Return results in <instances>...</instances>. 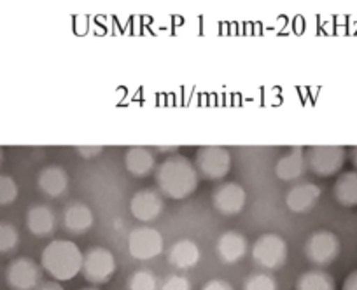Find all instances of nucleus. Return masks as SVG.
<instances>
[{
  "mask_svg": "<svg viewBox=\"0 0 357 290\" xmlns=\"http://www.w3.org/2000/svg\"><path fill=\"white\" fill-rule=\"evenodd\" d=\"M195 168L202 179L222 180L231 170V154L222 145H204L195 156Z\"/></svg>",
  "mask_w": 357,
  "mask_h": 290,
  "instance_id": "20e7f679",
  "label": "nucleus"
},
{
  "mask_svg": "<svg viewBox=\"0 0 357 290\" xmlns=\"http://www.w3.org/2000/svg\"><path fill=\"white\" fill-rule=\"evenodd\" d=\"M342 290H357V269L349 273V276H347L345 282H343Z\"/></svg>",
  "mask_w": 357,
  "mask_h": 290,
  "instance_id": "c85d7f7f",
  "label": "nucleus"
},
{
  "mask_svg": "<svg viewBox=\"0 0 357 290\" xmlns=\"http://www.w3.org/2000/svg\"><path fill=\"white\" fill-rule=\"evenodd\" d=\"M161 290H191V283L190 280L184 278V276L174 275L163 283Z\"/></svg>",
  "mask_w": 357,
  "mask_h": 290,
  "instance_id": "a878e982",
  "label": "nucleus"
},
{
  "mask_svg": "<svg viewBox=\"0 0 357 290\" xmlns=\"http://www.w3.org/2000/svg\"><path fill=\"white\" fill-rule=\"evenodd\" d=\"M319 198H321V187L319 186L312 182L296 184L287 191L286 204L294 214H307L317 204Z\"/></svg>",
  "mask_w": 357,
  "mask_h": 290,
  "instance_id": "ddd939ff",
  "label": "nucleus"
},
{
  "mask_svg": "<svg viewBox=\"0 0 357 290\" xmlns=\"http://www.w3.org/2000/svg\"><path fill=\"white\" fill-rule=\"evenodd\" d=\"M178 145H154V151L161 152V154H174L175 151H178Z\"/></svg>",
  "mask_w": 357,
  "mask_h": 290,
  "instance_id": "7c9ffc66",
  "label": "nucleus"
},
{
  "mask_svg": "<svg viewBox=\"0 0 357 290\" xmlns=\"http://www.w3.org/2000/svg\"><path fill=\"white\" fill-rule=\"evenodd\" d=\"M202 290H233V287L225 280H211V282L205 283Z\"/></svg>",
  "mask_w": 357,
  "mask_h": 290,
  "instance_id": "cd10ccee",
  "label": "nucleus"
},
{
  "mask_svg": "<svg viewBox=\"0 0 357 290\" xmlns=\"http://www.w3.org/2000/svg\"><path fill=\"white\" fill-rule=\"evenodd\" d=\"M43 266L30 257H16L6 269V282L11 290H36L43 283Z\"/></svg>",
  "mask_w": 357,
  "mask_h": 290,
  "instance_id": "6e6552de",
  "label": "nucleus"
},
{
  "mask_svg": "<svg viewBox=\"0 0 357 290\" xmlns=\"http://www.w3.org/2000/svg\"><path fill=\"white\" fill-rule=\"evenodd\" d=\"M156 186L170 200H186L197 191L198 175L193 163L183 154H172L156 168Z\"/></svg>",
  "mask_w": 357,
  "mask_h": 290,
  "instance_id": "f257e3e1",
  "label": "nucleus"
},
{
  "mask_svg": "<svg viewBox=\"0 0 357 290\" xmlns=\"http://www.w3.org/2000/svg\"><path fill=\"white\" fill-rule=\"evenodd\" d=\"M128 250L139 261H151L163 252V236L154 227H137L128 236Z\"/></svg>",
  "mask_w": 357,
  "mask_h": 290,
  "instance_id": "1a4fd4ad",
  "label": "nucleus"
},
{
  "mask_svg": "<svg viewBox=\"0 0 357 290\" xmlns=\"http://www.w3.org/2000/svg\"><path fill=\"white\" fill-rule=\"evenodd\" d=\"M2 161H4V151L0 147V165H2Z\"/></svg>",
  "mask_w": 357,
  "mask_h": 290,
  "instance_id": "473e14b6",
  "label": "nucleus"
},
{
  "mask_svg": "<svg viewBox=\"0 0 357 290\" xmlns=\"http://www.w3.org/2000/svg\"><path fill=\"white\" fill-rule=\"evenodd\" d=\"M200 261V248L193 240H181L172 245L168 262L177 269H191Z\"/></svg>",
  "mask_w": 357,
  "mask_h": 290,
  "instance_id": "6ab92c4d",
  "label": "nucleus"
},
{
  "mask_svg": "<svg viewBox=\"0 0 357 290\" xmlns=\"http://www.w3.org/2000/svg\"><path fill=\"white\" fill-rule=\"evenodd\" d=\"M303 250L305 257L312 264L324 268V266L333 264L338 259L340 252H342V243H340V238L333 231L319 229L308 236V240L305 241Z\"/></svg>",
  "mask_w": 357,
  "mask_h": 290,
  "instance_id": "423d86ee",
  "label": "nucleus"
},
{
  "mask_svg": "<svg viewBox=\"0 0 357 290\" xmlns=\"http://www.w3.org/2000/svg\"><path fill=\"white\" fill-rule=\"evenodd\" d=\"M130 290H156V276L149 269H139L130 276Z\"/></svg>",
  "mask_w": 357,
  "mask_h": 290,
  "instance_id": "4be33fe9",
  "label": "nucleus"
},
{
  "mask_svg": "<svg viewBox=\"0 0 357 290\" xmlns=\"http://www.w3.org/2000/svg\"><path fill=\"white\" fill-rule=\"evenodd\" d=\"M40 266L56 282H68L81 273L82 252L74 241L53 240L43 250Z\"/></svg>",
  "mask_w": 357,
  "mask_h": 290,
  "instance_id": "f03ea898",
  "label": "nucleus"
},
{
  "mask_svg": "<svg viewBox=\"0 0 357 290\" xmlns=\"http://www.w3.org/2000/svg\"><path fill=\"white\" fill-rule=\"evenodd\" d=\"M165 208L163 194L158 189H140L139 193L133 194L130 201V211L140 223H153L161 215Z\"/></svg>",
  "mask_w": 357,
  "mask_h": 290,
  "instance_id": "9d476101",
  "label": "nucleus"
},
{
  "mask_svg": "<svg viewBox=\"0 0 357 290\" xmlns=\"http://www.w3.org/2000/svg\"><path fill=\"white\" fill-rule=\"evenodd\" d=\"M95 224L91 208L84 203H70L63 211V226L72 234H84Z\"/></svg>",
  "mask_w": 357,
  "mask_h": 290,
  "instance_id": "dca6fc26",
  "label": "nucleus"
},
{
  "mask_svg": "<svg viewBox=\"0 0 357 290\" xmlns=\"http://www.w3.org/2000/svg\"><path fill=\"white\" fill-rule=\"evenodd\" d=\"M125 166L133 177H147L156 166V159L147 147L132 145L125 152Z\"/></svg>",
  "mask_w": 357,
  "mask_h": 290,
  "instance_id": "a211bd4d",
  "label": "nucleus"
},
{
  "mask_svg": "<svg viewBox=\"0 0 357 290\" xmlns=\"http://www.w3.org/2000/svg\"><path fill=\"white\" fill-rule=\"evenodd\" d=\"M102 151H104V145H75V152L84 159L97 158L98 154H102Z\"/></svg>",
  "mask_w": 357,
  "mask_h": 290,
  "instance_id": "bb28decb",
  "label": "nucleus"
},
{
  "mask_svg": "<svg viewBox=\"0 0 357 290\" xmlns=\"http://www.w3.org/2000/svg\"><path fill=\"white\" fill-rule=\"evenodd\" d=\"M82 276L93 285H104L112 280L116 273V259L111 250L104 247H91L82 254Z\"/></svg>",
  "mask_w": 357,
  "mask_h": 290,
  "instance_id": "39448f33",
  "label": "nucleus"
},
{
  "mask_svg": "<svg viewBox=\"0 0 357 290\" xmlns=\"http://www.w3.org/2000/svg\"><path fill=\"white\" fill-rule=\"evenodd\" d=\"M20 241V233L13 224L0 223V254L15 250Z\"/></svg>",
  "mask_w": 357,
  "mask_h": 290,
  "instance_id": "5701e85b",
  "label": "nucleus"
},
{
  "mask_svg": "<svg viewBox=\"0 0 357 290\" xmlns=\"http://www.w3.org/2000/svg\"><path fill=\"white\" fill-rule=\"evenodd\" d=\"M37 187L51 198H58L68 189V173L60 165H47L37 175Z\"/></svg>",
  "mask_w": 357,
  "mask_h": 290,
  "instance_id": "2eb2a0df",
  "label": "nucleus"
},
{
  "mask_svg": "<svg viewBox=\"0 0 357 290\" xmlns=\"http://www.w3.org/2000/svg\"><path fill=\"white\" fill-rule=\"evenodd\" d=\"M296 290H336V283L328 271L308 269L298 276Z\"/></svg>",
  "mask_w": 357,
  "mask_h": 290,
  "instance_id": "412c9836",
  "label": "nucleus"
},
{
  "mask_svg": "<svg viewBox=\"0 0 357 290\" xmlns=\"http://www.w3.org/2000/svg\"><path fill=\"white\" fill-rule=\"evenodd\" d=\"M247 250H249V243L238 231H226L219 236L218 245H215V252L222 264H236L245 257Z\"/></svg>",
  "mask_w": 357,
  "mask_h": 290,
  "instance_id": "f8f14e48",
  "label": "nucleus"
},
{
  "mask_svg": "<svg viewBox=\"0 0 357 290\" xmlns=\"http://www.w3.org/2000/svg\"><path fill=\"white\" fill-rule=\"evenodd\" d=\"M18 184L11 175H0V204L8 207L18 198Z\"/></svg>",
  "mask_w": 357,
  "mask_h": 290,
  "instance_id": "393cba45",
  "label": "nucleus"
},
{
  "mask_svg": "<svg viewBox=\"0 0 357 290\" xmlns=\"http://www.w3.org/2000/svg\"><path fill=\"white\" fill-rule=\"evenodd\" d=\"M36 290H65L63 287H61L60 282H56V280H51V282H43L39 287H37Z\"/></svg>",
  "mask_w": 357,
  "mask_h": 290,
  "instance_id": "c756f323",
  "label": "nucleus"
},
{
  "mask_svg": "<svg viewBox=\"0 0 357 290\" xmlns=\"http://www.w3.org/2000/svg\"><path fill=\"white\" fill-rule=\"evenodd\" d=\"M81 290H98L97 287H86V289H81Z\"/></svg>",
  "mask_w": 357,
  "mask_h": 290,
  "instance_id": "72a5a7b5",
  "label": "nucleus"
},
{
  "mask_svg": "<svg viewBox=\"0 0 357 290\" xmlns=\"http://www.w3.org/2000/svg\"><path fill=\"white\" fill-rule=\"evenodd\" d=\"M243 290H279V283L273 276L264 275V273H256L249 276L243 283Z\"/></svg>",
  "mask_w": 357,
  "mask_h": 290,
  "instance_id": "b1692460",
  "label": "nucleus"
},
{
  "mask_svg": "<svg viewBox=\"0 0 357 290\" xmlns=\"http://www.w3.org/2000/svg\"><path fill=\"white\" fill-rule=\"evenodd\" d=\"M247 201L245 189L236 182H222L215 187L212 194V203L215 210L222 215H236L243 210Z\"/></svg>",
  "mask_w": 357,
  "mask_h": 290,
  "instance_id": "9b49d317",
  "label": "nucleus"
},
{
  "mask_svg": "<svg viewBox=\"0 0 357 290\" xmlns=\"http://www.w3.org/2000/svg\"><path fill=\"white\" fill-rule=\"evenodd\" d=\"M333 194L335 200L345 208L357 207V170L345 172L336 179L333 186Z\"/></svg>",
  "mask_w": 357,
  "mask_h": 290,
  "instance_id": "aec40b11",
  "label": "nucleus"
},
{
  "mask_svg": "<svg viewBox=\"0 0 357 290\" xmlns=\"http://www.w3.org/2000/svg\"><path fill=\"white\" fill-rule=\"evenodd\" d=\"M307 168L317 177H333L343 168L347 149L343 145H310L305 149Z\"/></svg>",
  "mask_w": 357,
  "mask_h": 290,
  "instance_id": "7ed1b4c3",
  "label": "nucleus"
},
{
  "mask_svg": "<svg viewBox=\"0 0 357 290\" xmlns=\"http://www.w3.org/2000/svg\"><path fill=\"white\" fill-rule=\"evenodd\" d=\"M26 227L37 238H46L56 229V215L46 204H36L26 214Z\"/></svg>",
  "mask_w": 357,
  "mask_h": 290,
  "instance_id": "f3484780",
  "label": "nucleus"
},
{
  "mask_svg": "<svg viewBox=\"0 0 357 290\" xmlns=\"http://www.w3.org/2000/svg\"><path fill=\"white\" fill-rule=\"evenodd\" d=\"M252 259L264 269H279L287 261V243L275 233H266L252 245Z\"/></svg>",
  "mask_w": 357,
  "mask_h": 290,
  "instance_id": "0eeeda50",
  "label": "nucleus"
},
{
  "mask_svg": "<svg viewBox=\"0 0 357 290\" xmlns=\"http://www.w3.org/2000/svg\"><path fill=\"white\" fill-rule=\"evenodd\" d=\"M307 170L305 149L298 145V147H291V151L277 161L275 175L284 182H294V180L301 179Z\"/></svg>",
  "mask_w": 357,
  "mask_h": 290,
  "instance_id": "4468645a",
  "label": "nucleus"
},
{
  "mask_svg": "<svg viewBox=\"0 0 357 290\" xmlns=\"http://www.w3.org/2000/svg\"><path fill=\"white\" fill-rule=\"evenodd\" d=\"M350 161H352L354 168L357 170V145L350 147Z\"/></svg>",
  "mask_w": 357,
  "mask_h": 290,
  "instance_id": "2f4dec72",
  "label": "nucleus"
}]
</instances>
